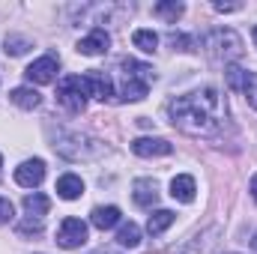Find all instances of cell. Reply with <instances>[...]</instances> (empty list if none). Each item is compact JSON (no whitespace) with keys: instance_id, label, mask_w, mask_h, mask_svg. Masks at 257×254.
<instances>
[{"instance_id":"obj_5","label":"cell","mask_w":257,"mask_h":254,"mask_svg":"<svg viewBox=\"0 0 257 254\" xmlns=\"http://www.w3.org/2000/svg\"><path fill=\"white\" fill-rule=\"evenodd\" d=\"M87 242V224L81 218H63L57 227V245L60 248H81Z\"/></svg>"},{"instance_id":"obj_3","label":"cell","mask_w":257,"mask_h":254,"mask_svg":"<svg viewBox=\"0 0 257 254\" xmlns=\"http://www.w3.org/2000/svg\"><path fill=\"white\" fill-rule=\"evenodd\" d=\"M206 48H209V54L218 60V63L230 66L233 60H239L242 57V51H245V45H242V39H239V33L236 30H230V27H218V30H212L209 36H206V42H203Z\"/></svg>"},{"instance_id":"obj_7","label":"cell","mask_w":257,"mask_h":254,"mask_svg":"<svg viewBox=\"0 0 257 254\" xmlns=\"http://www.w3.org/2000/svg\"><path fill=\"white\" fill-rule=\"evenodd\" d=\"M45 180V162L42 159H27L15 168V183L24 189H36Z\"/></svg>"},{"instance_id":"obj_12","label":"cell","mask_w":257,"mask_h":254,"mask_svg":"<svg viewBox=\"0 0 257 254\" xmlns=\"http://www.w3.org/2000/svg\"><path fill=\"white\" fill-rule=\"evenodd\" d=\"M120 221H123V212H120L117 206H96V209L90 212V224L99 227V230H111V227H117Z\"/></svg>"},{"instance_id":"obj_28","label":"cell","mask_w":257,"mask_h":254,"mask_svg":"<svg viewBox=\"0 0 257 254\" xmlns=\"http://www.w3.org/2000/svg\"><path fill=\"white\" fill-rule=\"evenodd\" d=\"M21 233H42V218H27V221H21V227H18Z\"/></svg>"},{"instance_id":"obj_9","label":"cell","mask_w":257,"mask_h":254,"mask_svg":"<svg viewBox=\"0 0 257 254\" xmlns=\"http://www.w3.org/2000/svg\"><path fill=\"white\" fill-rule=\"evenodd\" d=\"M132 150L141 159H156V156H171L174 144L165 138H138V141H132Z\"/></svg>"},{"instance_id":"obj_33","label":"cell","mask_w":257,"mask_h":254,"mask_svg":"<svg viewBox=\"0 0 257 254\" xmlns=\"http://www.w3.org/2000/svg\"><path fill=\"white\" fill-rule=\"evenodd\" d=\"M0 168H3V159H0Z\"/></svg>"},{"instance_id":"obj_20","label":"cell","mask_w":257,"mask_h":254,"mask_svg":"<svg viewBox=\"0 0 257 254\" xmlns=\"http://www.w3.org/2000/svg\"><path fill=\"white\" fill-rule=\"evenodd\" d=\"M132 42H135V48H141L144 54H153V51L159 48V36H156L153 30H147V27L135 30V33H132Z\"/></svg>"},{"instance_id":"obj_32","label":"cell","mask_w":257,"mask_h":254,"mask_svg":"<svg viewBox=\"0 0 257 254\" xmlns=\"http://www.w3.org/2000/svg\"><path fill=\"white\" fill-rule=\"evenodd\" d=\"M251 36H254V45H257V24H254V30H251Z\"/></svg>"},{"instance_id":"obj_30","label":"cell","mask_w":257,"mask_h":254,"mask_svg":"<svg viewBox=\"0 0 257 254\" xmlns=\"http://www.w3.org/2000/svg\"><path fill=\"white\" fill-rule=\"evenodd\" d=\"M251 197H254V200H257V174H254V177H251Z\"/></svg>"},{"instance_id":"obj_4","label":"cell","mask_w":257,"mask_h":254,"mask_svg":"<svg viewBox=\"0 0 257 254\" xmlns=\"http://www.w3.org/2000/svg\"><path fill=\"white\" fill-rule=\"evenodd\" d=\"M87 96H90V90H87L84 75H66L63 81L57 84V102L63 105L69 114H81L87 108Z\"/></svg>"},{"instance_id":"obj_17","label":"cell","mask_w":257,"mask_h":254,"mask_svg":"<svg viewBox=\"0 0 257 254\" xmlns=\"http://www.w3.org/2000/svg\"><path fill=\"white\" fill-rule=\"evenodd\" d=\"M174 221H177V212H171V209H156V212L150 215V221H147V230H150L153 236H159V233H165Z\"/></svg>"},{"instance_id":"obj_16","label":"cell","mask_w":257,"mask_h":254,"mask_svg":"<svg viewBox=\"0 0 257 254\" xmlns=\"http://www.w3.org/2000/svg\"><path fill=\"white\" fill-rule=\"evenodd\" d=\"M9 99H12L18 108H24V111H33V108H39V102H42V96H39L33 87H15V90L9 93Z\"/></svg>"},{"instance_id":"obj_26","label":"cell","mask_w":257,"mask_h":254,"mask_svg":"<svg viewBox=\"0 0 257 254\" xmlns=\"http://www.w3.org/2000/svg\"><path fill=\"white\" fill-rule=\"evenodd\" d=\"M12 215H15L12 200H9V197H0V224H9V221H12Z\"/></svg>"},{"instance_id":"obj_13","label":"cell","mask_w":257,"mask_h":254,"mask_svg":"<svg viewBox=\"0 0 257 254\" xmlns=\"http://www.w3.org/2000/svg\"><path fill=\"white\" fill-rule=\"evenodd\" d=\"M194 191H197V186H194V177H189V174H180L171 180V197L180 203H192Z\"/></svg>"},{"instance_id":"obj_23","label":"cell","mask_w":257,"mask_h":254,"mask_svg":"<svg viewBox=\"0 0 257 254\" xmlns=\"http://www.w3.org/2000/svg\"><path fill=\"white\" fill-rule=\"evenodd\" d=\"M224 75H227V87H230V90H239V93H242V87H245V75H248V72L230 63L227 69H224Z\"/></svg>"},{"instance_id":"obj_25","label":"cell","mask_w":257,"mask_h":254,"mask_svg":"<svg viewBox=\"0 0 257 254\" xmlns=\"http://www.w3.org/2000/svg\"><path fill=\"white\" fill-rule=\"evenodd\" d=\"M242 93H245L248 105L257 111V72H248V75H245V87H242Z\"/></svg>"},{"instance_id":"obj_19","label":"cell","mask_w":257,"mask_h":254,"mask_svg":"<svg viewBox=\"0 0 257 254\" xmlns=\"http://www.w3.org/2000/svg\"><path fill=\"white\" fill-rule=\"evenodd\" d=\"M159 18H165L168 24H177V18L186 12V6L183 3H177V0H162V3H156V9H153Z\"/></svg>"},{"instance_id":"obj_22","label":"cell","mask_w":257,"mask_h":254,"mask_svg":"<svg viewBox=\"0 0 257 254\" xmlns=\"http://www.w3.org/2000/svg\"><path fill=\"white\" fill-rule=\"evenodd\" d=\"M120 69H123V75H132V78H144V81H153V78H156L153 66L138 63V60H132V57H126V60L120 63Z\"/></svg>"},{"instance_id":"obj_31","label":"cell","mask_w":257,"mask_h":254,"mask_svg":"<svg viewBox=\"0 0 257 254\" xmlns=\"http://www.w3.org/2000/svg\"><path fill=\"white\" fill-rule=\"evenodd\" d=\"M251 254H257V233H254V239H251Z\"/></svg>"},{"instance_id":"obj_14","label":"cell","mask_w":257,"mask_h":254,"mask_svg":"<svg viewBox=\"0 0 257 254\" xmlns=\"http://www.w3.org/2000/svg\"><path fill=\"white\" fill-rule=\"evenodd\" d=\"M150 90V81L144 78H132V75H123V87H120V96L123 102H141Z\"/></svg>"},{"instance_id":"obj_27","label":"cell","mask_w":257,"mask_h":254,"mask_svg":"<svg viewBox=\"0 0 257 254\" xmlns=\"http://www.w3.org/2000/svg\"><path fill=\"white\" fill-rule=\"evenodd\" d=\"M168 42H171L174 48H180V51H192V39H189V36H183V33H171V36H168Z\"/></svg>"},{"instance_id":"obj_6","label":"cell","mask_w":257,"mask_h":254,"mask_svg":"<svg viewBox=\"0 0 257 254\" xmlns=\"http://www.w3.org/2000/svg\"><path fill=\"white\" fill-rule=\"evenodd\" d=\"M57 72H60V60H57L54 54H45V57L33 60V63L24 69V78H27L30 84H51V81L57 78Z\"/></svg>"},{"instance_id":"obj_21","label":"cell","mask_w":257,"mask_h":254,"mask_svg":"<svg viewBox=\"0 0 257 254\" xmlns=\"http://www.w3.org/2000/svg\"><path fill=\"white\" fill-rule=\"evenodd\" d=\"M117 242H120L123 248H135V245L141 242V227H138L135 221H123L120 230H117Z\"/></svg>"},{"instance_id":"obj_11","label":"cell","mask_w":257,"mask_h":254,"mask_svg":"<svg viewBox=\"0 0 257 254\" xmlns=\"http://www.w3.org/2000/svg\"><path fill=\"white\" fill-rule=\"evenodd\" d=\"M132 197H135L138 206H156V203H159V183L150 180V177L135 180V186H132Z\"/></svg>"},{"instance_id":"obj_15","label":"cell","mask_w":257,"mask_h":254,"mask_svg":"<svg viewBox=\"0 0 257 254\" xmlns=\"http://www.w3.org/2000/svg\"><path fill=\"white\" fill-rule=\"evenodd\" d=\"M57 194H60L63 200H78V197L84 194V180H81L78 174H63V177L57 180Z\"/></svg>"},{"instance_id":"obj_29","label":"cell","mask_w":257,"mask_h":254,"mask_svg":"<svg viewBox=\"0 0 257 254\" xmlns=\"http://www.w3.org/2000/svg\"><path fill=\"white\" fill-rule=\"evenodd\" d=\"M233 9H239V6H233V3H215V12H233Z\"/></svg>"},{"instance_id":"obj_8","label":"cell","mask_w":257,"mask_h":254,"mask_svg":"<svg viewBox=\"0 0 257 254\" xmlns=\"http://www.w3.org/2000/svg\"><path fill=\"white\" fill-rule=\"evenodd\" d=\"M111 48V36H108V30H102V27H93L81 42H78V54H84V57H99V54H105Z\"/></svg>"},{"instance_id":"obj_24","label":"cell","mask_w":257,"mask_h":254,"mask_svg":"<svg viewBox=\"0 0 257 254\" xmlns=\"http://www.w3.org/2000/svg\"><path fill=\"white\" fill-rule=\"evenodd\" d=\"M27 48H30V39H24V36H6V54L18 57V54H24Z\"/></svg>"},{"instance_id":"obj_1","label":"cell","mask_w":257,"mask_h":254,"mask_svg":"<svg viewBox=\"0 0 257 254\" xmlns=\"http://www.w3.org/2000/svg\"><path fill=\"white\" fill-rule=\"evenodd\" d=\"M168 117L180 132H186L192 138H212L224 129L227 111H224V102H221L218 90L203 87V90L171 99L168 102Z\"/></svg>"},{"instance_id":"obj_10","label":"cell","mask_w":257,"mask_h":254,"mask_svg":"<svg viewBox=\"0 0 257 254\" xmlns=\"http://www.w3.org/2000/svg\"><path fill=\"white\" fill-rule=\"evenodd\" d=\"M84 81H87L90 96H96V99H102V102L114 96V81H111L102 69H90V72L84 75Z\"/></svg>"},{"instance_id":"obj_18","label":"cell","mask_w":257,"mask_h":254,"mask_svg":"<svg viewBox=\"0 0 257 254\" xmlns=\"http://www.w3.org/2000/svg\"><path fill=\"white\" fill-rule=\"evenodd\" d=\"M24 209H27V215L42 218V215L51 209V200H48L42 191H33V194H27V197H24Z\"/></svg>"},{"instance_id":"obj_2","label":"cell","mask_w":257,"mask_h":254,"mask_svg":"<svg viewBox=\"0 0 257 254\" xmlns=\"http://www.w3.org/2000/svg\"><path fill=\"white\" fill-rule=\"evenodd\" d=\"M54 150L60 156H66L69 162H93V159L108 153V147L99 138H90V135H81V132H60L54 138Z\"/></svg>"}]
</instances>
